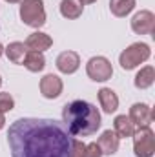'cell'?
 Returning a JSON list of instances; mask_svg holds the SVG:
<instances>
[{
    "label": "cell",
    "instance_id": "obj_1",
    "mask_svg": "<svg viewBox=\"0 0 155 157\" xmlns=\"http://www.w3.org/2000/svg\"><path fill=\"white\" fill-rule=\"evenodd\" d=\"M71 135L55 119L24 117L7 132L11 157H70Z\"/></svg>",
    "mask_w": 155,
    "mask_h": 157
},
{
    "label": "cell",
    "instance_id": "obj_2",
    "mask_svg": "<svg viewBox=\"0 0 155 157\" xmlns=\"http://www.w3.org/2000/svg\"><path fill=\"white\" fill-rule=\"evenodd\" d=\"M62 124L71 137H89L102 124L100 112L88 101H71L62 108Z\"/></svg>",
    "mask_w": 155,
    "mask_h": 157
},
{
    "label": "cell",
    "instance_id": "obj_3",
    "mask_svg": "<svg viewBox=\"0 0 155 157\" xmlns=\"http://www.w3.org/2000/svg\"><path fill=\"white\" fill-rule=\"evenodd\" d=\"M150 55H152V49L146 42H133L119 55V64L122 70L130 71V70H135L137 66H141L142 62H146L150 59Z\"/></svg>",
    "mask_w": 155,
    "mask_h": 157
},
{
    "label": "cell",
    "instance_id": "obj_4",
    "mask_svg": "<svg viewBox=\"0 0 155 157\" xmlns=\"http://www.w3.org/2000/svg\"><path fill=\"white\" fill-rule=\"evenodd\" d=\"M20 18L26 26L40 29L46 24L44 0H20Z\"/></svg>",
    "mask_w": 155,
    "mask_h": 157
},
{
    "label": "cell",
    "instance_id": "obj_5",
    "mask_svg": "<svg viewBox=\"0 0 155 157\" xmlns=\"http://www.w3.org/2000/svg\"><path fill=\"white\" fill-rule=\"evenodd\" d=\"M133 152L137 157H153L155 135L150 126H141L133 132Z\"/></svg>",
    "mask_w": 155,
    "mask_h": 157
},
{
    "label": "cell",
    "instance_id": "obj_6",
    "mask_svg": "<svg viewBox=\"0 0 155 157\" xmlns=\"http://www.w3.org/2000/svg\"><path fill=\"white\" fill-rule=\"evenodd\" d=\"M86 73L95 82H106L113 75V66L106 57H91L86 64Z\"/></svg>",
    "mask_w": 155,
    "mask_h": 157
},
{
    "label": "cell",
    "instance_id": "obj_7",
    "mask_svg": "<svg viewBox=\"0 0 155 157\" xmlns=\"http://www.w3.org/2000/svg\"><path fill=\"white\" fill-rule=\"evenodd\" d=\"M131 29L137 35H152L155 29V15L148 9H141L131 18Z\"/></svg>",
    "mask_w": 155,
    "mask_h": 157
},
{
    "label": "cell",
    "instance_id": "obj_8",
    "mask_svg": "<svg viewBox=\"0 0 155 157\" xmlns=\"http://www.w3.org/2000/svg\"><path fill=\"white\" fill-rule=\"evenodd\" d=\"M64 90V82L59 75L47 73L40 78V93L44 99H59L62 95Z\"/></svg>",
    "mask_w": 155,
    "mask_h": 157
},
{
    "label": "cell",
    "instance_id": "obj_9",
    "mask_svg": "<svg viewBox=\"0 0 155 157\" xmlns=\"http://www.w3.org/2000/svg\"><path fill=\"white\" fill-rule=\"evenodd\" d=\"M128 117L131 119V122H133L137 128H141V126H150L152 121L155 119V115H153V110H152L148 104H144V102H135V104L130 108V115H128Z\"/></svg>",
    "mask_w": 155,
    "mask_h": 157
},
{
    "label": "cell",
    "instance_id": "obj_10",
    "mask_svg": "<svg viewBox=\"0 0 155 157\" xmlns=\"http://www.w3.org/2000/svg\"><path fill=\"white\" fill-rule=\"evenodd\" d=\"M55 64H57V70L60 73L71 75V73H75L78 68H80V57H78L77 51H62L57 57Z\"/></svg>",
    "mask_w": 155,
    "mask_h": 157
},
{
    "label": "cell",
    "instance_id": "obj_11",
    "mask_svg": "<svg viewBox=\"0 0 155 157\" xmlns=\"http://www.w3.org/2000/svg\"><path fill=\"white\" fill-rule=\"evenodd\" d=\"M24 44H26V48L29 51H40V53H44L46 49H49L53 46V39L47 33H44V31H35V33H31L26 39Z\"/></svg>",
    "mask_w": 155,
    "mask_h": 157
},
{
    "label": "cell",
    "instance_id": "obj_12",
    "mask_svg": "<svg viewBox=\"0 0 155 157\" xmlns=\"http://www.w3.org/2000/svg\"><path fill=\"white\" fill-rule=\"evenodd\" d=\"M97 144L100 146L102 155H115L117 150H119V144H120V139L115 135L113 130H104V132L100 133Z\"/></svg>",
    "mask_w": 155,
    "mask_h": 157
},
{
    "label": "cell",
    "instance_id": "obj_13",
    "mask_svg": "<svg viewBox=\"0 0 155 157\" xmlns=\"http://www.w3.org/2000/svg\"><path fill=\"white\" fill-rule=\"evenodd\" d=\"M99 102L100 108L104 110V113H115L119 108V97L112 88H100L99 90Z\"/></svg>",
    "mask_w": 155,
    "mask_h": 157
},
{
    "label": "cell",
    "instance_id": "obj_14",
    "mask_svg": "<svg viewBox=\"0 0 155 157\" xmlns=\"http://www.w3.org/2000/svg\"><path fill=\"white\" fill-rule=\"evenodd\" d=\"M113 132L119 139H128L133 135L135 124L131 122V119L128 115H117L115 121H113Z\"/></svg>",
    "mask_w": 155,
    "mask_h": 157
},
{
    "label": "cell",
    "instance_id": "obj_15",
    "mask_svg": "<svg viewBox=\"0 0 155 157\" xmlns=\"http://www.w3.org/2000/svg\"><path fill=\"white\" fill-rule=\"evenodd\" d=\"M4 51H6V57H7L13 64H22L29 49L26 48L24 42H11L7 48H4Z\"/></svg>",
    "mask_w": 155,
    "mask_h": 157
},
{
    "label": "cell",
    "instance_id": "obj_16",
    "mask_svg": "<svg viewBox=\"0 0 155 157\" xmlns=\"http://www.w3.org/2000/svg\"><path fill=\"white\" fill-rule=\"evenodd\" d=\"M153 82H155V68L153 66L141 68V71L135 75V80H133V84H135L137 90H148L150 86H153Z\"/></svg>",
    "mask_w": 155,
    "mask_h": 157
},
{
    "label": "cell",
    "instance_id": "obj_17",
    "mask_svg": "<svg viewBox=\"0 0 155 157\" xmlns=\"http://www.w3.org/2000/svg\"><path fill=\"white\" fill-rule=\"evenodd\" d=\"M22 64H24V68L28 71L39 73V71H42L46 68V59H44V55L40 51H28V55H26Z\"/></svg>",
    "mask_w": 155,
    "mask_h": 157
},
{
    "label": "cell",
    "instance_id": "obj_18",
    "mask_svg": "<svg viewBox=\"0 0 155 157\" xmlns=\"http://www.w3.org/2000/svg\"><path fill=\"white\" fill-rule=\"evenodd\" d=\"M84 6L80 4V0H62L60 2V15L68 20H75L82 15Z\"/></svg>",
    "mask_w": 155,
    "mask_h": 157
},
{
    "label": "cell",
    "instance_id": "obj_19",
    "mask_svg": "<svg viewBox=\"0 0 155 157\" xmlns=\"http://www.w3.org/2000/svg\"><path fill=\"white\" fill-rule=\"evenodd\" d=\"M135 9V0H110V11L117 18L128 17Z\"/></svg>",
    "mask_w": 155,
    "mask_h": 157
},
{
    "label": "cell",
    "instance_id": "obj_20",
    "mask_svg": "<svg viewBox=\"0 0 155 157\" xmlns=\"http://www.w3.org/2000/svg\"><path fill=\"white\" fill-rule=\"evenodd\" d=\"M15 108V99L7 91H0V113H7Z\"/></svg>",
    "mask_w": 155,
    "mask_h": 157
},
{
    "label": "cell",
    "instance_id": "obj_21",
    "mask_svg": "<svg viewBox=\"0 0 155 157\" xmlns=\"http://www.w3.org/2000/svg\"><path fill=\"white\" fill-rule=\"evenodd\" d=\"M70 157H86V144L78 139H71Z\"/></svg>",
    "mask_w": 155,
    "mask_h": 157
},
{
    "label": "cell",
    "instance_id": "obj_22",
    "mask_svg": "<svg viewBox=\"0 0 155 157\" xmlns=\"http://www.w3.org/2000/svg\"><path fill=\"white\" fill-rule=\"evenodd\" d=\"M86 157H102L100 146H99L97 143H89V144H86Z\"/></svg>",
    "mask_w": 155,
    "mask_h": 157
},
{
    "label": "cell",
    "instance_id": "obj_23",
    "mask_svg": "<svg viewBox=\"0 0 155 157\" xmlns=\"http://www.w3.org/2000/svg\"><path fill=\"white\" fill-rule=\"evenodd\" d=\"M6 126V117H4V113H0V130Z\"/></svg>",
    "mask_w": 155,
    "mask_h": 157
},
{
    "label": "cell",
    "instance_id": "obj_24",
    "mask_svg": "<svg viewBox=\"0 0 155 157\" xmlns=\"http://www.w3.org/2000/svg\"><path fill=\"white\" fill-rule=\"evenodd\" d=\"M95 2H97V0H80V4H82V6H88V4H95Z\"/></svg>",
    "mask_w": 155,
    "mask_h": 157
},
{
    "label": "cell",
    "instance_id": "obj_25",
    "mask_svg": "<svg viewBox=\"0 0 155 157\" xmlns=\"http://www.w3.org/2000/svg\"><path fill=\"white\" fill-rule=\"evenodd\" d=\"M7 4H17V2H20V0H6Z\"/></svg>",
    "mask_w": 155,
    "mask_h": 157
},
{
    "label": "cell",
    "instance_id": "obj_26",
    "mask_svg": "<svg viewBox=\"0 0 155 157\" xmlns=\"http://www.w3.org/2000/svg\"><path fill=\"white\" fill-rule=\"evenodd\" d=\"M2 53H4V46L0 44V57H2Z\"/></svg>",
    "mask_w": 155,
    "mask_h": 157
},
{
    "label": "cell",
    "instance_id": "obj_27",
    "mask_svg": "<svg viewBox=\"0 0 155 157\" xmlns=\"http://www.w3.org/2000/svg\"><path fill=\"white\" fill-rule=\"evenodd\" d=\"M0 86H2V77H0Z\"/></svg>",
    "mask_w": 155,
    "mask_h": 157
}]
</instances>
